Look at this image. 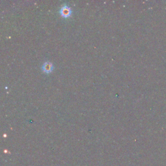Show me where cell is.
<instances>
[{"label": "cell", "mask_w": 166, "mask_h": 166, "mask_svg": "<svg viewBox=\"0 0 166 166\" xmlns=\"http://www.w3.org/2000/svg\"><path fill=\"white\" fill-rule=\"evenodd\" d=\"M71 13L72 11L70 7H68L66 5H64L61 7L60 9V14L62 16L64 17V18H67V17H69L71 15Z\"/></svg>", "instance_id": "obj_1"}, {"label": "cell", "mask_w": 166, "mask_h": 166, "mask_svg": "<svg viewBox=\"0 0 166 166\" xmlns=\"http://www.w3.org/2000/svg\"><path fill=\"white\" fill-rule=\"evenodd\" d=\"M42 69L43 71L45 73H50L53 70V65L51 62L47 61L44 62V64L42 65Z\"/></svg>", "instance_id": "obj_2"}]
</instances>
